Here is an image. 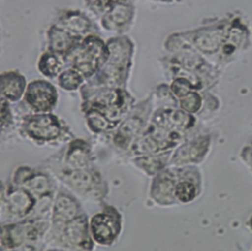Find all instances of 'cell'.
<instances>
[{
  "mask_svg": "<svg viewBox=\"0 0 252 251\" xmlns=\"http://www.w3.org/2000/svg\"><path fill=\"white\" fill-rule=\"evenodd\" d=\"M108 57L107 43L96 33H93L83 37L62 59L87 78L99 71Z\"/></svg>",
  "mask_w": 252,
  "mask_h": 251,
  "instance_id": "obj_1",
  "label": "cell"
},
{
  "mask_svg": "<svg viewBox=\"0 0 252 251\" xmlns=\"http://www.w3.org/2000/svg\"><path fill=\"white\" fill-rule=\"evenodd\" d=\"M54 24L80 37H85L97 31V27L94 21L79 9H58L55 14Z\"/></svg>",
  "mask_w": 252,
  "mask_h": 251,
  "instance_id": "obj_2",
  "label": "cell"
},
{
  "mask_svg": "<svg viewBox=\"0 0 252 251\" xmlns=\"http://www.w3.org/2000/svg\"><path fill=\"white\" fill-rule=\"evenodd\" d=\"M135 6L131 0L119 2L110 7L100 18L101 27L109 31L125 32L133 23Z\"/></svg>",
  "mask_w": 252,
  "mask_h": 251,
  "instance_id": "obj_3",
  "label": "cell"
},
{
  "mask_svg": "<svg viewBox=\"0 0 252 251\" xmlns=\"http://www.w3.org/2000/svg\"><path fill=\"white\" fill-rule=\"evenodd\" d=\"M26 100L36 111H47L56 101V91L46 81H33L28 87Z\"/></svg>",
  "mask_w": 252,
  "mask_h": 251,
  "instance_id": "obj_4",
  "label": "cell"
},
{
  "mask_svg": "<svg viewBox=\"0 0 252 251\" xmlns=\"http://www.w3.org/2000/svg\"><path fill=\"white\" fill-rule=\"evenodd\" d=\"M59 122L55 116L42 114L29 117L25 122L27 132L35 139L50 140L59 134Z\"/></svg>",
  "mask_w": 252,
  "mask_h": 251,
  "instance_id": "obj_5",
  "label": "cell"
},
{
  "mask_svg": "<svg viewBox=\"0 0 252 251\" xmlns=\"http://www.w3.org/2000/svg\"><path fill=\"white\" fill-rule=\"evenodd\" d=\"M83 37L77 36L63 28L52 24L47 30V39L49 50L55 52L63 58Z\"/></svg>",
  "mask_w": 252,
  "mask_h": 251,
  "instance_id": "obj_6",
  "label": "cell"
},
{
  "mask_svg": "<svg viewBox=\"0 0 252 251\" xmlns=\"http://www.w3.org/2000/svg\"><path fill=\"white\" fill-rule=\"evenodd\" d=\"M119 222L107 214L95 215L91 221V231L94 238L101 244H109L119 231Z\"/></svg>",
  "mask_w": 252,
  "mask_h": 251,
  "instance_id": "obj_7",
  "label": "cell"
},
{
  "mask_svg": "<svg viewBox=\"0 0 252 251\" xmlns=\"http://www.w3.org/2000/svg\"><path fill=\"white\" fill-rule=\"evenodd\" d=\"M26 86L25 78L17 71H7L0 74V94L11 100L21 97Z\"/></svg>",
  "mask_w": 252,
  "mask_h": 251,
  "instance_id": "obj_8",
  "label": "cell"
},
{
  "mask_svg": "<svg viewBox=\"0 0 252 251\" xmlns=\"http://www.w3.org/2000/svg\"><path fill=\"white\" fill-rule=\"evenodd\" d=\"M37 67L41 74L52 78L61 73L63 68V59L55 52L48 50L40 55Z\"/></svg>",
  "mask_w": 252,
  "mask_h": 251,
  "instance_id": "obj_9",
  "label": "cell"
},
{
  "mask_svg": "<svg viewBox=\"0 0 252 251\" xmlns=\"http://www.w3.org/2000/svg\"><path fill=\"white\" fill-rule=\"evenodd\" d=\"M9 205L15 214L24 215L32 208V199L25 190H15L9 196Z\"/></svg>",
  "mask_w": 252,
  "mask_h": 251,
  "instance_id": "obj_10",
  "label": "cell"
},
{
  "mask_svg": "<svg viewBox=\"0 0 252 251\" xmlns=\"http://www.w3.org/2000/svg\"><path fill=\"white\" fill-rule=\"evenodd\" d=\"M221 41V32L220 31H208L200 34L196 38V43L199 48L204 51H214L216 50Z\"/></svg>",
  "mask_w": 252,
  "mask_h": 251,
  "instance_id": "obj_11",
  "label": "cell"
},
{
  "mask_svg": "<svg viewBox=\"0 0 252 251\" xmlns=\"http://www.w3.org/2000/svg\"><path fill=\"white\" fill-rule=\"evenodd\" d=\"M83 82V76L73 68L61 71L58 77V84L66 90H75Z\"/></svg>",
  "mask_w": 252,
  "mask_h": 251,
  "instance_id": "obj_12",
  "label": "cell"
},
{
  "mask_svg": "<svg viewBox=\"0 0 252 251\" xmlns=\"http://www.w3.org/2000/svg\"><path fill=\"white\" fill-rule=\"evenodd\" d=\"M129 0H84L86 8L96 18H100L113 5Z\"/></svg>",
  "mask_w": 252,
  "mask_h": 251,
  "instance_id": "obj_13",
  "label": "cell"
},
{
  "mask_svg": "<svg viewBox=\"0 0 252 251\" xmlns=\"http://www.w3.org/2000/svg\"><path fill=\"white\" fill-rule=\"evenodd\" d=\"M175 195L181 202H189L196 195V188L190 182H181L175 188Z\"/></svg>",
  "mask_w": 252,
  "mask_h": 251,
  "instance_id": "obj_14",
  "label": "cell"
},
{
  "mask_svg": "<svg viewBox=\"0 0 252 251\" xmlns=\"http://www.w3.org/2000/svg\"><path fill=\"white\" fill-rule=\"evenodd\" d=\"M180 105L184 110L188 112H194L200 108L201 98L195 93H188L181 97Z\"/></svg>",
  "mask_w": 252,
  "mask_h": 251,
  "instance_id": "obj_15",
  "label": "cell"
},
{
  "mask_svg": "<svg viewBox=\"0 0 252 251\" xmlns=\"http://www.w3.org/2000/svg\"><path fill=\"white\" fill-rule=\"evenodd\" d=\"M70 222L68 226V236L70 239H72L74 242L82 240L85 233V224L81 221V219H79V221Z\"/></svg>",
  "mask_w": 252,
  "mask_h": 251,
  "instance_id": "obj_16",
  "label": "cell"
},
{
  "mask_svg": "<svg viewBox=\"0 0 252 251\" xmlns=\"http://www.w3.org/2000/svg\"><path fill=\"white\" fill-rule=\"evenodd\" d=\"M171 89L177 96L182 97L183 95H185L186 94L189 93L190 84H189V82H187L184 79H177L171 85Z\"/></svg>",
  "mask_w": 252,
  "mask_h": 251,
  "instance_id": "obj_17",
  "label": "cell"
},
{
  "mask_svg": "<svg viewBox=\"0 0 252 251\" xmlns=\"http://www.w3.org/2000/svg\"><path fill=\"white\" fill-rule=\"evenodd\" d=\"M8 114V104L6 100L0 95V122L3 121Z\"/></svg>",
  "mask_w": 252,
  "mask_h": 251,
  "instance_id": "obj_18",
  "label": "cell"
}]
</instances>
